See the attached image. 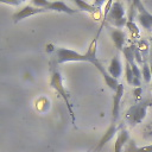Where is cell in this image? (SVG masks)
<instances>
[{
  "label": "cell",
  "instance_id": "277c9868",
  "mask_svg": "<svg viewBox=\"0 0 152 152\" xmlns=\"http://www.w3.org/2000/svg\"><path fill=\"white\" fill-rule=\"evenodd\" d=\"M31 5L36 7L44 8L46 11H55V12H61V13H66V14H74L76 13V10H72L69 7L64 1H48V0H32L30 2Z\"/></svg>",
  "mask_w": 152,
  "mask_h": 152
},
{
  "label": "cell",
  "instance_id": "9a60e30c",
  "mask_svg": "<svg viewBox=\"0 0 152 152\" xmlns=\"http://www.w3.org/2000/svg\"><path fill=\"white\" fill-rule=\"evenodd\" d=\"M134 152H152V144L144 147H137Z\"/></svg>",
  "mask_w": 152,
  "mask_h": 152
},
{
  "label": "cell",
  "instance_id": "e0dca14e",
  "mask_svg": "<svg viewBox=\"0 0 152 152\" xmlns=\"http://www.w3.org/2000/svg\"><path fill=\"white\" fill-rule=\"evenodd\" d=\"M88 152H90V151H88Z\"/></svg>",
  "mask_w": 152,
  "mask_h": 152
},
{
  "label": "cell",
  "instance_id": "5b68a950",
  "mask_svg": "<svg viewBox=\"0 0 152 152\" xmlns=\"http://www.w3.org/2000/svg\"><path fill=\"white\" fill-rule=\"evenodd\" d=\"M147 107H148V103L146 101H141L131 106L126 113V120L129 122V125L134 126L137 124H140L146 116Z\"/></svg>",
  "mask_w": 152,
  "mask_h": 152
},
{
  "label": "cell",
  "instance_id": "5bb4252c",
  "mask_svg": "<svg viewBox=\"0 0 152 152\" xmlns=\"http://www.w3.org/2000/svg\"><path fill=\"white\" fill-rule=\"evenodd\" d=\"M141 75H142V78L145 82H151L152 80V72H151V68H150V64L148 62H144L142 66H141Z\"/></svg>",
  "mask_w": 152,
  "mask_h": 152
},
{
  "label": "cell",
  "instance_id": "7c38bea8",
  "mask_svg": "<svg viewBox=\"0 0 152 152\" xmlns=\"http://www.w3.org/2000/svg\"><path fill=\"white\" fill-rule=\"evenodd\" d=\"M128 141H129V132L125 128H120L114 144V152H122V148Z\"/></svg>",
  "mask_w": 152,
  "mask_h": 152
},
{
  "label": "cell",
  "instance_id": "7a4b0ae2",
  "mask_svg": "<svg viewBox=\"0 0 152 152\" xmlns=\"http://www.w3.org/2000/svg\"><path fill=\"white\" fill-rule=\"evenodd\" d=\"M50 87L52 89L56 90V93L62 97V100L64 101L66 108H68V112L71 116V121H72V125L75 126L76 125V118H75V113H74V109H72V104H71V101H70V94L69 91L66 90V88L64 87L63 84V78H62V74L59 71V68H58V64L56 62H52V66H51V78H50Z\"/></svg>",
  "mask_w": 152,
  "mask_h": 152
},
{
  "label": "cell",
  "instance_id": "8fae6325",
  "mask_svg": "<svg viewBox=\"0 0 152 152\" xmlns=\"http://www.w3.org/2000/svg\"><path fill=\"white\" fill-rule=\"evenodd\" d=\"M122 70H124V66H122L121 59H120V57H119L118 55H115V56L112 58V61H110V63H109V66L107 68V71H108V74H109L113 78L118 80V78L121 76Z\"/></svg>",
  "mask_w": 152,
  "mask_h": 152
},
{
  "label": "cell",
  "instance_id": "9c48e42d",
  "mask_svg": "<svg viewBox=\"0 0 152 152\" xmlns=\"http://www.w3.org/2000/svg\"><path fill=\"white\" fill-rule=\"evenodd\" d=\"M124 86L122 84H119L118 86V89L114 91V95H113V108H112V122H115L118 121L119 119V114H120V102H121V99H122V95H124Z\"/></svg>",
  "mask_w": 152,
  "mask_h": 152
},
{
  "label": "cell",
  "instance_id": "4fadbf2b",
  "mask_svg": "<svg viewBox=\"0 0 152 152\" xmlns=\"http://www.w3.org/2000/svg\"><path fill=\"white\" fill-rule=\"evenodd\" d=\"M72 4H75L81 11H86V12H89V13H95L97 10H100L96 4L90 5V4L86 2V1H82V0H74Z\"/></svg>",
  "mask_w": 152,
  "mask_h": 152
},
{
  "label": "cell",
  "instance_id": "30bf717a",
  "mask_svg": "<svg viewBox=\"0 0 152 152\" xmlns=\"http://www.w3.org/2000/svg\"><path fill=\"white\" fill-rule=\"evenodd\" d=\"M118 131H119V127L116 126V124H115V122H110L109 127L106 129V132L103 133V135L101 137V139L99 140L97 145L95 146V148H94L91 152H99L100 150H102V147H103L107 142H109V140L113 139V137L116 134Z\"/></svg>",
  "mask_w": 152,
  "mask_h": 152
},
{
  "label": "cell",
  "instance_id": "52a82bcc",
  "mask_svg": "<svg viewBox=\"0 0 152 152\" xmlns=\"http://www.w3.org/2000/svg\"><path fill=\"white\" fill-rule=\"evenodd\" d=\"M44 12H46V10L40 8V7H36V6L30 4V5H26V6L21 7L20 10H18L12 15V18H13L14 23H18V21H20V20H23L27 17H31V15H34V14H38V13H44Z\"/></svg>",
  "mask_w": 152,
  "mask_h": 152
},
{
  "label": "cell",
  "instance_id": "8992f818",
  "mask_svg": "<svg viewBox=\"0 0 152 152\" xmlns=\"http://www.w3.org/2000/svg\"><path fill=\"white\" fill-rule=\"evenodd\" d=\"M137 10V19L140 26L147 31H152V14L145 8L144 4L139 0H135L132 2Z\"/></svg>",
  "mask_w": 152,
  "mask_h": 152
},
{
  "label": "cell",
  "instance_id": "6da1fadb",
  "mask_svg": "<svg viewBox=\"0 0 152 152\" xmlns=\"http://www.w3.org/2000/svg\"><path fill=\"white\" fill-rule=\"evenodd\" d=\"M96 43H97V36L90 43L88 50L84 53H80L75 50H70V49H66V48H59V49L56 50V61L55 62L58 65L63 64V63H68V62H88V63H91L100 71V74L103 77V81L107 84V87L115 91L120 83L118 82V80L113 78L108 74L107 69L102 65V63L96 57Z\"/></svg>",
  "mask_w": 152,
  "mask_h": 152
},
{
  "label": "cell",
  "instance_id": "2e32d148",
  "mask_svg": "<svg viewBox=\"0 0 152 152\" xmlns=\"http://www.w3.org/2000/svg\"><path fill=\"white\" fill-rule=\"evenodd\" d=\"M148 64H150V68H151V72H152V42H151V45H150V53H148Z\"/></svg>",
  "mask_w": 152,
  "mask_h": 152
},
{
  "label": "cell",
  "instance_id": "3957f363",
  "mask_svg": "<svg viewBox=\"0 0 152 152\" xmlns=\"http://www.w3.org/2000/svg\"><path fill=\"white\" fill-rule=\"evenodd\" d=\"M107 19L112 26L115 28H121L127 25V19L125 17V7L120 1H113L112 6L107 13Z\"/></svg>",
  "mask_w": 152,
  "mask_h": 152
},
{
  "label": "cell",
  "instance_id": "ba28073f",
  "mask_svg": "<svg viewBox=\"0 0 152 152\" xmlns=\"http://www.w3.org/2000/svg\"><path fill=\"white\" fill-rule=\"evenodd\" d=\"M108 32L110 34V38L114 43V45L116 46V49L119 51L122 52V50L126 46V33L124 30L121 28H115V27H108Z\"/></svg>",
  "mask_w": 152,
  "mask_h": 152
}]
</instances>
